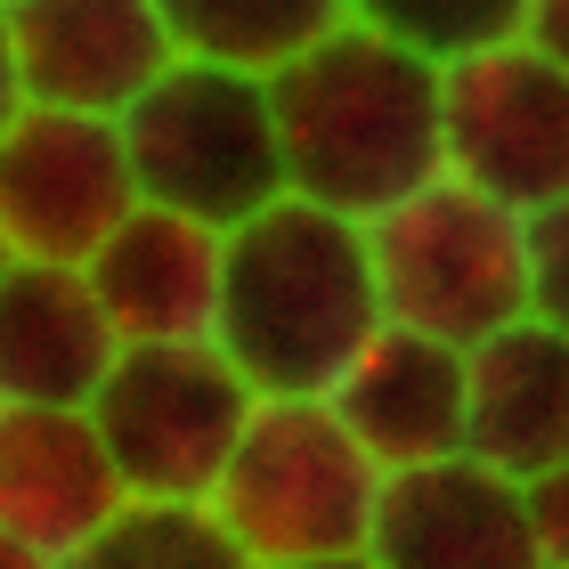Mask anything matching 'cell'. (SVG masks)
<instances>
[{
  "instance_id": "obj_1",
  "label": "cell",
  "mask_w": 569,
  "mask_h": 569,
  "mask_svg": "<svg viewBox=\"0 0 569 569\" xmlns=\"http://www.w3.org/2000/svg\"><path fill=\"white\" fill-rule=\"evenodd\" d=\"M284 196L375 220L382 203L439 179V66L375 24H326L269 73Z\"/></svg>"
},
{
  "instance_id": "obj_2",
  "label": "cell",
  "mask_w": 569,
  "mask_h": 569,
  "mask_svg": "<svg viewBox=\"0 0 569 569\" xmlns=\"http://www.w3.org/2000/svg\"><path fill=\"white\" fill-rule=\"evenodd\" d=\"M382 326L367 220L277 196L220 228V326L212 342L261 399H326L350 350Z\"/></svg>"
},
{
  "instance_id": "obj_3",
  "label": "cell",
  "mask_w": 569,
  "mask_h": 569,
  "mask_svg": "<svg viewBox=\"0 0 569 569\" xmlns=\"http://www.w3.org/2000/svg\"><path fill=\"white\" fill-rule=\"evenodd\" d=\"M122 163L139 203L188 212L203 228H237L284 196V154L269 114V73L171 58L154 82L114 114Z\"/></svg>"
},
{
  "instance_id": "obj_4",
  "label": "cell",
  "mask_w": 569,
  "mask_h": 569,
  "mask_svg": "<svg viewBox=\"0 0 569 569\" xmlns=\"http://www.w3.org/2000/svg\"><path fill=\"white\" fill-rule=\"evenodd\" d=\"M375 497H382V463L342 431L326 399H252L203 505L220 512V529L252 561H301V553L367 546Z\"/></svg>"
},
{
  "instance_id": "obj_5",
  "label": "cell",
  "mask_w": 569,
  "mask_h": 569,
  "mask_svg": "<svg viewBox=\"0 0 569 569\" xmlns=\"http://www.w3.org/2000/svg\"><path fill=\"white\" fill-rule=\"evenodd\" d=\"M367 261L382 293V326H416L431 342L472 350L480 333L529 309L521 284V212L488 203L463 179H423L367 220Z\"/></svg>"
},
{
  "instance_id": "obj_6",
  "label": "cell",
  "mask_w": 569,
  "mask_h": 569,
  "mask_svg": "<svg viewBox=\"0 0 569 569\" xmlns=\"http://www.w3.org/2000/svg\"><path fill=\"white\" fill-rule=\"evenodd\" d=\"M252 399L261 391L220 342H122L107 382L90 391V423L122 472V497L203 505Z\"/></svg>"
},
{
  "instance_id": "obj_7",
  "label": "cell",
  "mask_w": 569,
  "mask_h": 569,
  "mask_svg": "<svg viewBox=\"0 0 569 569\" xmlns=\"http://www.w3.org/2000/svg\"><path fill=\"white\" fill-rule=\"evenodd\" d=\"M439 171L505 212L569 196V73L512 33L439 66Z\"/></svg>"
},
{
  "instance_id": "obj_8",
  "label": "cell",
  "mask_w": 569,
  "mask_h": 569,
  "mask_svg": "<svg viewBox=\"0 0 569 569\" xmlns=\"http://www.w3.org/2000/svg\"><path fill=\"white\" fill-rule=\"evenodd\" d=\"M139 203L114 114L24 107L0 131V237L24 261H90L98 237Z\"/></svg>"
},
{
  "instance_id": "obj_9",
  "label": "cell",
  "mask_w": 569,
  "mask_h": 569,
  "mask_svg": "<svg viewBox=\"0 0 569 569\" xmlns=\"http://www.w3.org/2000/svg\"><path fill=\"white\" fill-rule=\"evenodd\" d=\"M367 553L382 569H546L537 537H529L521 480L488 472L463 448L382 472Z\"/></svg>"
},
{
  "instance_id": "obj_10",
  "label": "cell",
  "mask_w": 569,
  "mask_h": 569,
  "mask_svg": "<svg viewBox=\"0 0 569 569\" xmlns=\"http://www.w3.org/2000/svg\"><path fill=\"white\" fill-rule=\"evenodd\" d=\"M0 24L17 90L73 114H122L179 58L154 0H0Z\"/></svg>"
},
{
  "instance_id": "obj_11",
  "label": "cell",
  "mask_w": 569,
  "mask_h": 569,
  "mask_svg": "<svg viewBox=\"0 0 569 569\" xmlns=\"http://www.w3.org/2000/svg\"><path fill=\"white\" fill-rule=\"evenodd\" d=\"M82 277L122 342H212L220 326V228L163 203H131Z\"/></svg>"
},
{
  "instance_id": "obj_12",
  "label": "cell",
  "mask_w": 569,
  "mask_h": 569,
  "mask_svg": "<svg viewBox=\"0 0 569 569\" xmlns=\"http://www.w3.org/2000/svg\"><path fill=\"white\" fill-rule=\"evenodd\" d=\"M326 407L382 472L463 448V350L416 326H375L350 367L326 382Z\"/></svg>"
},
{
  "instance_id": "obj_13",
  "label": "cell",
  "mask_w": 569,
  "mask_h": 569,
  "mask_svg": "<svg viewBox=\"0 0 569 569\" xmlns=\"http://www.w3.org/2000/svg\"><path fill=\"white\" fill-rule=\"evenodd\" d=\"M122 333L107 326L82 261L0 269V407H90Z\"/></svg>"
},
{
  "instance_id": "obj_14",
  "label": "cell",
  "mask_w": 569,
  "mask_h": 569,
  "mask_svg": "<svg viewBox=\"0 0 569 569\" xmlns=\"http://www.w3.org/2000/svg\"><path fill=\"white\" fill-rule=\"evenodd\" d=\"M463 456L505 480L569 456V333L521 309L463 350Z\"/></svg>"
},
{
  "instance_id": "obj_15",
  "label": "cell",
  "mask_w": 569,
  "mask_h": 569,
  "mask_svg": "<svg viewBox=\"0 0 569 569\" xmlns=\"http://www.w3.org/2000/svg\"><path fill=\"white\" fill-rule=\"evenodd\" d=\"M122 505V472L90 407H0V529L33 553H73Z\"/></svg>"
},
{
  "instance_id": "obj_16",
  "label": "cell",
  "mask_w": 569,
  "mask_h": 569,
  "mask_svg": "<svg viewBox=\"0 0 569 569\" xmlns=\"http://www.w3.org/2000/svg\"><path fill=\"white\" fill-rule=\"evenodd\" d=\"M179 58H212L244 73H277L326 24L350 17V0H154Z\"/></svg>"
},
{
  "instance_id": "obj_17",
  "label": "cell",
  "mask_w": 569,
  "mask_h": 569,
  "mask_svg": "<svg viewBox=\"0 0 569 569\" xmlns=\"http://www.w3.org/2000/svg\"><path fill=\"white\" fill-rule=\"evenodd\" d=\"M58 569H261L237 537L220 529L212 505H179V497H122Z\"/></svg>"
},
{
  "instance_id": "obj_18",
  "label": "cell",
  "mask_w": 569,
  "mask_h": 569,
  "mask_svg": "<svg viewBox=\"0 0 569 569\" xmlns=\"http://www.w3.org/2000/svg\"><path fill=\"white\" fill-rule=\"evenodd\" d=\"M521 9H529V0H350L358 24L423 49L431 66L472 58V49H488V41H512V33H521Z\"/></svg>"
},
{
  "instance_id": "obj_19",
  "label": "cell",
  "mask_w": 569,
  "mask_h": 569,
  "mask_svg": "<svg viewBox=\"0 0 569 569\" xmlns=\"http://www.w3.org/2000/svg\"><path fill=\"white\" fill-rule=\"evenodd\" d=\"M521 284L529 318L569 333V196H553L546 212H521Z\"/></svg>"
},
{
  "instance_id": "obj_20",
  "label": "cell",
  "mask_w": 569,
  "mask_h": 569,
  "mask_svg": "<svg viewBox=\"0 0 569 569\" xmlns=\"http://www.w3.org/2000/svg\"><path fill=\"white\" fill-rule=\"evenodd\" d=\"M521 505H529V537H537V561H546V569H569V456L521 480Z\"/></svg>"
},
{
  "instance_id": "obj_21",
  "label": "cell",
  "mask_w": 569,
  "mask_h": 569,
  "mask_svg": "<svg viewBox=\"0 0 569 569\" xmlns=\"http://www.w3.org/2000/svg\"><path fill=\"white\" fill-rule=\"evenodd\" d=\"M521 41L569 73V0H529V9H521Z\"/></svg>"
},
{
  "instance_id": "obj_22",
  "label": "cell",
  "mask_w": 569,
  "mask_h": 569,
  "mask_svg": "<svg viewBox=\"0 0 569 569\" xmlns=\"http://www.w3.org/2000/svg\"><path fill=\"white\" fill-rule=\"evenodd\" d=\"M261 569H382L367 546H342V553H301V561H261Z\"/></svg>"
},
{
  "instance_id": "obj_23",
  "label": "cell",
  "mask_w": 569,
  "mask_h": 569,
  "mask_svg": "<svg viewBox=\"0 0 569 569\" xmlns=\"http://www.w3.org/2000/svg\"><path fill=\"white\" fill-rule=\"evenodd\" d=\"M17 107H24V90H17V58H9V24H0V131H9Z\"/></svg>"
},
{
  "instance_id": "obj_24",
  "label": "cell",
  "mask_w": 569,
  "mask_h": 569,
  "mask_svg": "<svg viewBox=\"0 0 569 569\" xmlns=\"http://www.w3.org/2000/svg\"><path fill=\"white\" fill-rule=\"evenodd\" d=\"M0 569H58V561H49V553H33L24 537H9V529H0Z\"/></svg>"
},
{
  "instance_id": "obj_25",
  "label": "cell",
  "mask_w": 569,
  "mask_h": 569,
  "mask_svg": "<svg viewBox=\"0 0 569 569\" xmlns=\"http://www.w3.org/2000/svg\"><path fill=\"white\" fill-rule=\"evenodd\" d=\"M9 261H17V252H9V237H0V269H9Z\"/></svg>"
}]
</instances>
